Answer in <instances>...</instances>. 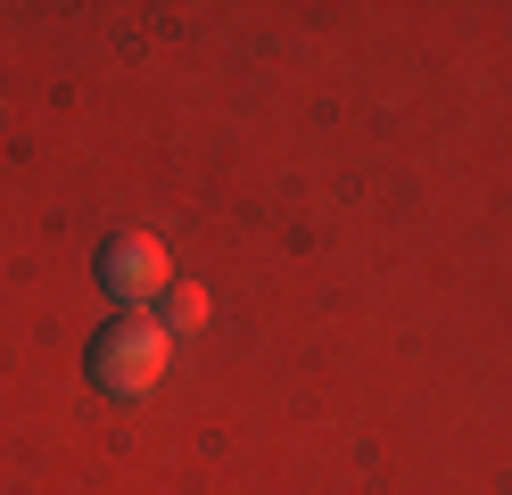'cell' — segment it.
Masks as SVG:
<instances>
[{
    "label": "cell",
    "instance_id": "cell-1",
    "mask_svg": "<svg viewBox=\"0 0 512 495\" xmlns=\"http://www.w3.org/2000/svg\"><path fill=\"white\" fill-rule=\"evenodd\" d=\"M166 355H174L166 322L141 314V306H124L100 339H91V388L100 396H149L157 380H166Z\"/></svg>",
    "mask_w": 512,
    "mask_h": 495
},
{
    "label": "cell",
    "instance_id": "cell-2",
    "mask_svg": "<svg viewBox=\"0 0 512 495\" xmlns=\"http://www.w3.org/2000/svg\"><path fill=\"white\" fill-rule=\"evenodd\" d=\"M166 281H174V264H166V240H157V231H116L100 248V289L116 306H149V297H166Z\"/></svg>",
    "mask_w": 512,
    "mask_h": 495
},
{
    "label": "cell",
    "instance_id": "cell-3",
    "mask_svg": "<svg viewBox=\"0 0 512 495\" xmlns=\"http://www.w3.org/2000/svg\"><path fill=\"white\" fill-rule=\"evenodd\" d=\"M157 322H166V339H174V330H199V322H207V297L190 289V281H166V306H157Z\"/></svg>",
    "mask_w": 512,
    "mask_h": 495
}]
</instances>
